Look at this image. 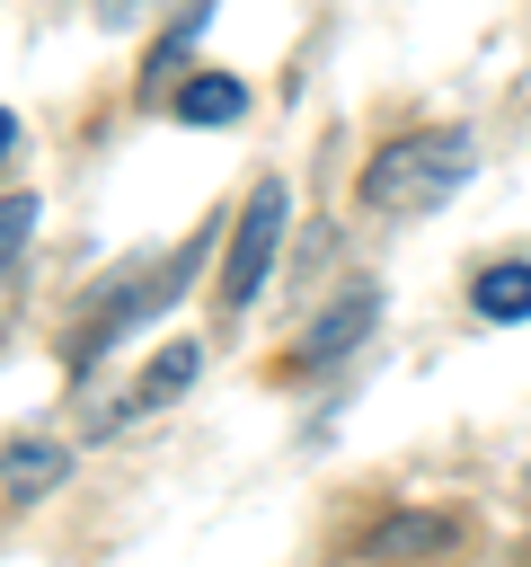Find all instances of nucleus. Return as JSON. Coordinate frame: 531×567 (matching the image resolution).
I'll return each mask as SVG.
<instances>
[{
	"instance_id": "nucleus-1",
	"label": "nucleus",
	"mask_w": 531,
	"mask_h": 567,
	"mask_svg": "<svg viewBox=\"0 0 531 567\" xmlns=\"http://www.w3.org/2000/svg\"><path fill=\"white\" fill-rule=\"evenodd\" d=\"M469 168H478L469 133H398V142L372 151V168H363V204H372V213H434L442 195L469 186Z\"/></svg>"
},
{
	"instance_id": "nucleus-2",
	"label": "nucleus",
	"mask_w": 531,
	"mask_h": 567,
	"mask_svg": "<svg viewBox=\"0 0 531 567\" xmlns=\"http://www.w3.org/2000/svg\"><path fill=\"white\" fill-rule=\"evenodd\" d=\"M283 221H292V186H283V177H266V186L248 195L239 230H230V257H221V310H248V301L266 292L274 248H283Z\"/></svg>"
},
{
	"instance_id": "nucleus-3",
	"label": "nucleus",
	"mask_w": 531,
	"mask_h": 567,
	"mask_svg": "<svg viewBox=\"0 0 531 567\" xmlns=\"http://www.w3.org/2000/svg\"><path fill=\"white\" fill-rule=\"evenodd\" d=\"M372 310H381V292H372V284H354V292H336V301L319 310V328L301 337V372H327V363H345V354L363 346V328H372Z\"/></svg>"
},
{
	"instance_id": "nucleus-4",
	"label": "nucleus",
	"mask_w": 531,
	"mask_h": 567,
	"mask_svg": "<svg viewBox=\"0 0 531 567\" xmlns=\"http://www.w3.org/2000/svg\"><path fill=\"white\" fill-rule=\"evenodd\" d=\"M53 478H71V452H62V443H9V452H0V496L27 505V496H44Z\"/></svg>"
},
{
	"instance_id": "nucleus-5",
	"label": "nucleus",
	"mask_w": 531,
	"mask_h": 567,
	"mask_svg": "<svg viewBox=\"0 0 531 567\" xmlns=\"http://www.w3.org/2000/svg\"><path fill=\"white\" fill-rule=\"evenodd\" d=\"M168 106H177V124H230V115L248 106V89H239V80H221V71H195Z\"/></svg>"
},
{
	"instance_id": "nucleus-6",
	"label": "nucleus",
	"mask_w": 531,
	"mask_h": 567,
	"mask_svg": "<svg viewBox=\"0 0 531 567\" xmlns=\"http://www.w3.org/2000/svg\"><path fill=\"white\" fill-rule=\"evenodd\" d=\"M195 363H204L195 346H159V363H150L142 381H133V399H124V408H159V399H177V390L195 381Z\"/></svg>"
},
{
	"instance_id": "nucleus-7",
	"label": "nucleus",
	"mask_w": 531,
	"mask_h": 567,
	"mask_svg": "<svg viewBox=\"0 0 531 567\" xmlns=\"http://www.w3.org/2000/svg\"><path fill=\"white\" fill-rule=\"evenodd\" d=\"M478 310L487 319H531V266H487L478 275Z\"/></svg>"
},
{
	"instance_id": "nucleus-8",
	"label": "nucleus",
	"mask_w": 531,
	"mask_h": 567,
	"mask_svg": "<svg viewBox=\"0 0 531 567\" xmlns=\"http://www.w3.org/2000/svg\"><path fill=\"white\" fill-rule=\"evenodd\" d=\"M27 230H35V195H0V266L27 248Z\"/></svg>"
},
{
	"instance_id": "nucleus-9",
	"label": "nucleus",
	"mask_w": 531,
	"mask_h": 567,
	"mask_svg": "<svg viewBox=\"0 0 531 567\" xmlns=\"http://www.w3.org/2000/svg\"><path fill=\"white\" fill-rule=\"evenodd\" d=\"M142 9H150V0H97V18H106V27H133Z\"/></svg>"
},
{
	"instance_id": "nucleus-10",
	"label": "nucleus",
	"mask_w": 531,
	"mask_h": 567,
	"mask_svg": "<svg viewBox=\"0 0 531 567\" xmlns=\"http://www.w3.org/2000/svg\"><path fill=\"white\" fill-rule=\"evenodd\" d=\"M9 151H18V115L0 106V159H9Z\"/></svg>"
}]
</instances>
